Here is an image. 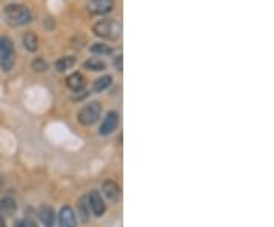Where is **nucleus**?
Instances as JSON below:
<instances>
[{"label":"nucleus","mask_w":274,"mask_h":227,"mask_svg":"<svg viewBox=\"0 0 274 227\" xmlns=\"http://www.w3.org/2000/svg\"><path fill=\"white\" fill-rule=\"evenodd\" d=\"M3 20L11 27H20L32 20V12L27 6L20 3H9L3 8Z\"/></svg>","instance_id":"obj_1"},{"label":"nucleus","mask_w":274,"mask_h":227,"mask_svg":"<svg viewBox=\"0 0 274 227\" xmlns=\"http://www.w3.org/2000/svg\"><path fill=\"white\" fill-rule=\"evenodd\" d=\"M93 34L102 40L116 41L122 35V23L117 18H102L93 24Z\"/></svg>","instance_id":"obj_2"},{"label":"nucleus","mask_w":274,"mask_h":227,"mask_svg":"<svg viewBox=\"0 0 274 227\" xmlns=\"http://www.w3.org/2000/svg\"><path fill=\"white\" fill-rule=\"evenodd\" d=\"M15 50H14V43L9 37L2 35L0 37V66L8 72L12 69L14 61H15Z\"/></svg>","instance_id":"obj_3"},{"label":"nucleus","mask_w":274,"mask_h":227,"mask_svg":"<svg viewBox=\"0 0 274 227\" xmlns=\"http://www.w3.org/2000/svg\"><path fill=\"white\" fill-rule=\"evenodd\" d=\"M101 113H102V105L99 102H90L88 105H85L79 110L78 121L81 125L88 127V125H93L101 118Z\"/></svg>","instance_id":"obj_4"},{"label":"nucleus","mask_w":274,"mask_h":227,"mask_svg":"<svg viewBox=\"0 0 274 227\" xmlns=\"http://www.w3.org/2000/svg\"><path fill=\"white\" fill-rule=\"evenodd\" d=\"M116 6L114 0H87L85 8L93 15H107Z\"/></svg>","instance_id":"obj_5"},{"label":"nucleus","mask_w":274,"mask_h":227,"mask_svg":"<svg viewBox=\"0 0 274 227\" xmlns=\"http://www.w3.org/2000/svg\"><path fill=\"white\" fill-rule=\"evenodd\" d=\"M117 124H119V115L116 111H110L105 119L102 121L101 124V128H99V134L102 136H108L111 134L116 128H117Z\"/></svg>","instance_id":"obj_6"},{"label":"nucleus","mask_w":274,"mask_h":227,"mask_svg":"<svg viewBox=\"0 0 274 227\" xmlns=\"http://www.w3.org/2000/svg\"><path fill=\"white\" fill-rule=\"evenodd\" d=\"M88 203H90V208H92V211L95 212L96 217L104 215V212H105V203H104V200H102V197H101L99 192L93 191V192L90 194V197H88Z\"/></svg>","instance_id":"obj_7"},{"label":"nucleus","mask_w":274,"mask_h":227,"mask_svg":"<svg viewBox=\"0 0 274 227\" xmlns=\"http://www.w3.org/2000/svg\"><path fill=\"white\" fill-rule=\"evenodd\" d=\"M76 226V218L75 212L70 206H64L59 212V227H75Z\"/></svg>","instance_id":"obj_8"},{"label":"nucleus","mask_w":274,"mask_h":227,"mask_svg":"<svg viewBox=\"0 0 274 227\" xmlns=\"http://www.w3.org/2000/svg\"><path fill=\"white\" fill-rule=\"evenodd\" d=\"M38 217H40V221L44 224V227H53L55 223V212L50 206L47 205H43L40 209H38Z\"/></svg>","instance_id":"obj_9"},{"label":"nucleus","mask_w":274,"mask_h":227,"mask_svg":"<svg viewBox=\"0 0 274 227\" xmlns=\"http://www.w3.org/2000/svg\"><path fill=\"white\" fill-rule=\"evenodd\" d=\"M66 84H67V87H69L70 90H73V92H79V90L85 86V78L82 76V73L75 72V73H72L70 76H67Z\"/></svg>","instance_id":"obj_10"},{"label":"nucleus","mask_w":274,"mask_h":227,"mask_svg":"<svg viewBox=\"0 0 274 227\" xmlns=\"http://www.w3.org/2000/svg\"><path fill=\"white\" fill-rule=\"evenodd\" d=\"M102 191H104V194H105L110 200H113V202H116V200L120 197V188H119V185H117L116 182H113V180H107V182L102 185Z\"/></svg>","instance_id":"obj_11"},{"label":"nucleus","mask_w":274,"mask_h":227,"mask_svg":"<svg viewBox=\"0 0 274 227\" xmlns=\"http://www.w3.org/2000/svg\"><path fill=\"white\" fill-rule=\"evenodd\" d=\"M15 211H17V203H15L14 198H11V197L2 198V202H0V215L11 217V215H14Z\"/></svg>","instance_id":"obj_12"},{"label":"nucleus","mask_w":274,"mask_h":227,"mask_svg":"<svg viewBox=\"0 0 274 227\" xmlns=\"http://www.w3.org/2000/svg\"><path fill=\"white\" fill-rule=\"evenodd\" d=\"M23 46L26 50L29 52H35L38 49V37L35 32L32 31H27L24 35H23Z\"/></svg>","instance_id":"obj_13"},{"label":"nucleus","mask_w":274,"mask_h":227,"mask_svg":"<svg viewBox=\"0 0 274 227\" xmlns=\"http://www.w3.org/2000/svg\"><path fill=\"white\" fill-rule=\"evenodd\" d=\"M84 67L87 70H92V72H102V70L107 69V63L104 60L98 58V56H92L84 63Z\"/></svg>","instance_id":"obj_14"},{"label":"nucleus","mask_w":274,"mask_h":227,"mask_svg":"<svg viewBox=\"0 0 274 227\" xmlns=\"http://www.w3.org/2000/svg\"><path fill=\"white\" fill-rule=\"evenodd\" d=\"M75 64H76V58L72 56V55H69V56H63V58L56 60V61H55V69H56L58 72H66V70L72 69Z\"/></svg>","instance_id":"obj_15"},{"label":"nucleus","mask_w":274,"mask_h":227,"mask_svg":"<svg viewBox=\"0 0 274 227\" xmlns=\"http://www.w3.org/2000/svg\"><path fill=\"white\" fill-rule=\"evenodd\" d=\"M111 81H113V78H111L110 75L101 76V78H98V79L95 81V84H93V90H95L96 93H101V92H104L107 87H110Z\"/></svg>","instance_id":"obj_16"},{"label":"nucleus","mask_w":274,"mask_h":227,"mask_svg":"<svg viewBox=\"0 0 274 227\" xmlns=\"http://www.w3.org/2000/svg\"><path fill=\"white\" fill-rule=\"evenodd\" d=\"M90 52L95 53V55H101V56H105V55H111L113 53V49L108 47L107 44L104 43H95L92 47H90Z\"/></svg>","instance_id":"obj_17"},{"label":"nucleus","mask_w":274,"mask_h":227,"mask_svg":"<svg viewBox=\"0 0 274 227\" xmlns=\"http://www.w3.org/2000/svg\"><path fill=\"white\" fill-rule=\"evenodd\" d=\"M32 69H34L35 72H44V70H47V63H46V60H44L43 56H37V58L32 61Z\"/></svg>","instance_id":"obj_18"},{"label":"nucleus","mask_w":274,"mask_h":227,"mask_svg":"<svg viewBox=\"0 0 274 227\" xmlns=\"http://www.w3.org/2000/svg\"><path fill=\"white\" fill-rule=\"evenodd\" d=\"M87 200L88 198H82L81 200V203H79V214H81V218H82V221L85 223L87 220H88V203H87Z\"/></svg>","instance_id":"obj_19"},{"label":"nucleus","mask_w":274,"mask_h":227,"mask_svg":"<svg viewBox=\"0 0 274 227\" xmlns=\"http://www.w3.org/2000/svg\"><path fill=\"white\" fill-rule=\"evenodd\" d=\"M122 60H124V58H122V55H117V56L113 60V66H114L119 72L122 70Z\"/></svg>","instance_id":"obj_20"},{"label":"nucleus","mask_w":274,"mask_h":227,"mask_svg":"<svg viewBox=\"0 0 274 227\" xmlns=\"http://www.w3.org/2000/svg\"><path fill=\"white\" fill-rule=\"evenodd\" d=\"M23 226L24 227H37V224H35L34 221H31V220H24V221H23Z\"/></svg>","instance_id":"obj_21"},{"label":"nucleus","mask_w":274,"mask_h":227,"mask_svg":"<svg viewBox=\"0 0 274 227\" xmlns=\"http://www.w3.org/2000/svg\"><path fill=\"white\" fill-rule=\"evenodd\" d=\"M0 227H6V224H5V220H3V217L0 215Z\"/></svg>","instance_id":"obj_22"},{"label":"nucleus","mask_w":274,"mask_h":227,"mask_svg":"<svg viewBox=\"0 0 274 227\" xmlns=\"http://www.w3.org/2000/svg\"><path fill=\"white\" fill-rule=\"evenodd\" d=\"M14 227H24L23 226V221H17V223H15V226Z\"/></svg>","instance_id":"obj_23"}]
</instances>
